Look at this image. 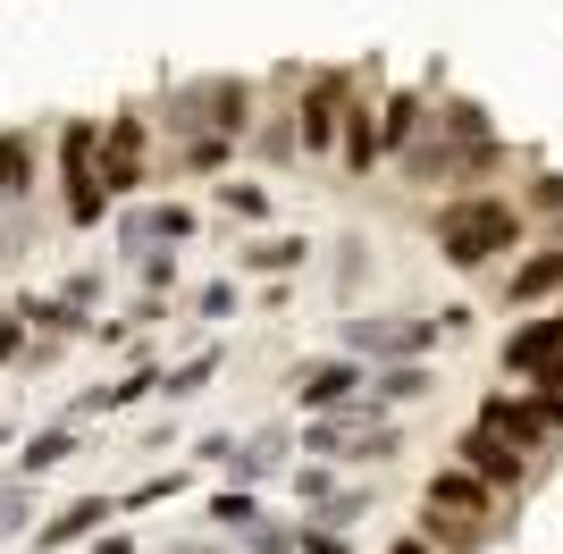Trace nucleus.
Wrapping results in <instances>:
<instances>
[{
	"label": "nucleus",
	"mask_w": 563,
	"mask_h": 554,
	"mask_svg": "<svg viewBox=\"0 0 563 554\" xmlns=\"http://www.w3.org/2000/svg\"><path fill=\"white\" fill-rule=\"evenodd\" d=\"M429 244H438V261L463 277L496 269V261L521 244V202L514 193H454V202L429 210Z\"/></svg>",
	"instance_id": "obj_1"
},
{
	"label": "nucleus",
	"mask_w": 563,
	"mask_h": 554,
	"mask_svg": "<svg viewBox=\"0 0 563 554\" xmlns=\"http://www.w3.org/2000/svg\"><path fill=\"white\" fill-rule=\"evenodd\" d=\"M303 454H329V462H345V470H362V462H396L404 454V429L387 420V403L378 395H353V403H336V412H303Z\"/></svg>",
	"instance_id": "obj_2"
},
{
	"label": "nucleus",
	"mask_w": 563,
	"mask_h": 554,
	"mask_svg": "<svg viewBox=\"0 0 563 554\" xmlns=\"http://www.w3.org/2000/svg\"><path fill=\"white\" fill-rule=\"evenodd\" d=\"M253 101L261 92L244 76H202V85H177L168 92V135H253Z\"/></svg>",
	"instance_id": "obj_3"
},
{
	"label": "nucleus",
	"mask_w": 563,
	"mask_h": 554,
	"mask_svg": "<svg viewBox=\"0 0 563 554\" xmlns=\"http://www.w3.org/2000/svg\"><path fill=\"white\" fill-rule=\"evenodd\" d=\"M59 185H68L76 228H101V210L118 202L110 185H101V126L93 118H59Z\"/></svg>",
	"instance_id": "obj_4"
},
{
	"label": "nucleus",
	"mask_w": 563,
	"mask_h": 554,
	"mask_svg": "<svg viewBox=\"0 0 563 554\" xmlns=\"http://www.w3.org/2000/svg\"><path fill=\"white\" fill-rule=\"evenodd\" d=\"M446 328L438 320H421V311H353L345 320V353H362V362H421L429 345H438Z\"/></svg>",
	"instance_id": "obj_5"
},
{
	"label": "nucleus",
	"mask_w": 563,
	"mask_h": 554,
	"mask_svg": "<svg viewBox=\"0 0 563 554\" xmlns=\"http://www.w3.org/2000/svg\"><path fill=\"white\" fill-rule=\"evenodd\" d=\"M353 92H362V76H345V68L303 76V101H295V143H303V160H329V152H336Z\"/></svg>",
	"instance_id": "obj_6"
},
{
	"label": "nucleus",
	"mask_w": 563,
	"mask_h": 554,
	"mask_svg": "<svg viewBox=\"0 0 563 554\" xmlns=\"http://www.w3.org/2000/svg\"><path fill=\"white\" fill-rule=\"evenodd\" d=\"M295 412H336V403H353V395L371 387V362L362 353H311V362H295Z\"/></svg>",
	"instance_id": "obj_7"
},
{
	"label": "nucleus",
	"mask_w": 563,
	"mask_h": 554,
	"mask_svg": "<svg viewBox=\"0 0 563 554\" xmlns=\"http://www.w3.org/2000/svg\"><path fill=\"white\" fill-rule=\"evenodd\" d=\"M454 462H471V470H479V479H488L496 496H514V487H530V470H539V454H521L514 437H496L488 420H471V429H463Z\"/></svg>",
	"instance_id": "obj_8"
},
{
	"label": "nucleus",
	"mask_w": 563,
	"mask_h": 554,
	"mask_svg": "<svg viewBox=\"0 0 563 554\" xmlns=\"http://www.w3.org/2000/svg\"><path fill=\"white\" fill-rule=\"evenodd\" d=\"M479 420H488L496 437H514L521 454H547V445H555V429H563V420L547 412V395H539V387H530V395H514V387L488 395V403H479Z\"/></svg>",
	"instance_id": "obj_9"
},
{
	"label": "nucleus",
	"mask_w": 563,
	"mask_h": 554,
	"mask_svg": "<svg viewBox=\"0 0 563 554\" xmlns=\"http://www.w3.org/2000/svg\"><path fill=\"white\" fill-rule=\"evenodd\" d=\"M143 177H152V126H143L135 110H118L110 126H101V185H110V193H135Z\"/></svg>",
	"instance_id": "obj_10"
},
{
	"label": "nucleus",
	"mask_w": 563,
	"mask_h": 554,
	"mask_svg": "<svg viewBox=\"0 0 563 554\" xmlns=\"http://www.w3.org/2000/svg\"><path fill=\"white\" fill-rule=\"evenodd\" d=\"M421 512H446V521H488V530H496V487L479 479L471 462H446V470H429Z\"/></svg>",
	"instance_id": "obj_11"
},
{
	"label": "nucleus",
	"mask_w": 563,
	"mask_h": 554,
	"mask_svg": "<svg viewBox=\"0 0 563 554\" xmlns=\"http://www.w3.org/2000/svg\"><path fill=\"white\" fill-rule=\"evenodd\" d=\"M371 85H378V59H371V76H362V92H353V110H345V135H336V168H345L353 185H362L378 160H387V143H378V101H371Z\"/></svg>",
	"instance_id": "obj_12"
},
{
	"label": "nucleus",
	"mask_w": 563,
	"mask_h": 554,
	"mask_svg": "<svg viewBox=\"0 0 563 554\" xmlns=\"http://www.w3.org/2000/svg\"><path fill=\"white\" fill-rule=\"evenodd\" d=\"M496 295H505V311H539V302H555L563 295V244H530L514 269L496 277Z\"/></svg>",
	"instance_id": "obj_13"
},
{
	"label": "nucleus",
	"mask_w": 563,
	"mask_h": 554,
	"mask_svg": "<svg viewBox=\"0 0 563 554\" xmlns=\"http://www.w3.org/2000/svg\"><path fill=\"white\" fill-rule=\"evenodd\" d=\"M505 378H547V369L563 362V311H539V320H521L514 336H505Z\"/></svg>",
	"instance_id": "obj_14"
},
{
	"label": "nucleus",
	"mask_w": 563,
	"mask_h": 554,
	"mask_svg": "<svg viewBox=\"0 0 563 554\" xmlns=\"http://www.w3.org/2000/svg\"><path fill=\"white\" fill-rule=\"evenodd\" d=\"M194 228H202V219H194L186 202H135L118 219V244H126V253H152V244H186Z\"/></svg>",
	"instance_id": "obj_15"
},
{
	"label": "nucleus",
	"mask_w": 563,
	"mask_h": 554,
	"mask_svg": "<svg viewBox=\"0 0 563 554\" xmlns=\"http://www.w3.org/2000/svg\"><path fill=\"white\" fill-rule=\"evenodd\" d=\"M295 454H303V437H295V429H261V437H244L228 454V470L244 487H261V479H278V470H295Z\"/></svg>",
	"instance_id": "obj_16"
},
{
	"label": "nucleus",
	"mask_w": 563,
	"mask_h": 554,
	"mask_svg": "<svg viewBox=\"0 0 563 554\" xmlns=\"http://www.w3.org/2000/svg\"><path fill=\"white\" fill-rule=\"evenodd\" d=\"M101 521H118V496H76L68 512H51L43 530H34V554H59L76 538H101Z\"/></svg>",
	"instance_id": "obj_17"
},
{
	"label": "nucleus",
	"mask_w": 563,
	"mask_h": 554,
	"mask_svg": "<svg viewBox=\"0 0 563 554\" xmlns=\"http://www.w3.org/2000/svg\"><path fill=\"white\" fill-rule=\"evenodd\" d=\"M429 126V92L421 85H396V92H378V143H387V160H396L404 143Z\"/></svg>",
	"instance_id": "obj_18"
},
{
	"label": "nucleus",
	"mask_w": 563,
	"mask_h": 554,
	"mask_svg": "<svg viewBox=\"0 0 563 554\" xmlns=\"http://www.w3.org/2000/svg\"><path fill=\"white\" fill-rule=\"evenodd\" d=\"M303 261H311V235H261V244L235 253V269L244 277H295Z\"/></svg>",
	"instance_id": "obj_19"
},
{
	"label": "nucleus",
	"mask_w": 563,
	"mask_h": 554,
	"mask_svg": "<svg viewBox=\"0 0 563 554\" xmlns=\"http://www.w3.org/2000/svg\"><path fill=\"white\" fill-rule=\"evenodd\" d=\"M25 193H34V135L0 126V210H18Z\"/></svg>",
	"instance_id": "obj_20"
},
{
	"label": "nucleus",
	"mask_w": 563,
	"mask_h": 554,
	"mask_svg": "<svg viewBox=\"0 0 563 554\" xmlns=\"http://www.w3.org/2000/svg\"><path fill=\"white\" fill-rule=\"evenodd\" d=\"M429 387H438V378H429V353H421V362H378L371 369V395L387 403V412H396V403H421Z\"/></svg>",
	"instance_id": "obj_21"
},
{
	"label": "nucleus",
	"mask_w": 563,
	"mask_h": 554,
	"mask_svg": "<svg viewBox=\"0 0 563 554\" xmlns=\"http://www.w3.org/2000/svg\"><path fill=\"white\" fill-rule=\"evenodd\" d=\"M68 454H76V420H59V429H34V437L18 445V479H51Z\"/></svg>",
	"instance_id": "obj_22"
},
{
	"label": "nucleus",
	"mask_w": 563,
	"mask_h": 554,
	"mask_svg": "<svg viewBox=\"0 0 563 554\" xmlns=\"http://www.w3.org/2000/svg\"><path fill=\"white\" fill-rule=\"evenodd\" d=\"M286 487H295V505H329V496H336V487H345V462H329V454H303V462H295V470H286Z\"/></svg>",
	"instance_id": "obj_23"
},
{
	"label": "nucleus",
	"mask_w": 563,
	"mask_h": 554,
	"mask_svg": "<svg viewBox=\"0 0 563 554\" xmlns=\"http://www.w3.org/2000/svg\"><path fill=\"white\" fill-rule=\"evenodd\" d=\"M219 362H228V353H219V345L186 353V362H177V369H161V395H168V403H186V395H202V387H211V378H219Z\"/></svg>",
	"instance_id": "obj_24"
},
{
	"label": "nucleus",
	"mask_w": 563,
	"mask_h": 554,
	"mask_svg": "<svg viewBox=\"0 0 563 554\" xmlns=\"http://www.w3.org/2000/svg\"><path fill=\"white\" fill-rule=\"evenodd\" d=\"M211 530L219 538H253L261 530V496H253V487H219V496H211Z\"/></svg>",
	"instance_id": "obj_25"
},
{
	"label": "nucleus",
	"mask_w": 563,
	"mask_h": 554,
	"mask_svg": "<svg viewBox=\"0 0 563 554\" xmlns=\"http://www.w3.org/2000/svg\"><path fill=\"white\" fill-rule=\"evenodd\" d=\"M177 496H186V470H152V479H135L118 496V512H152V505H177Z\"/></svg>",
	"instance_id": "obj_26"
},
{
	"label": "nucleus",
	"mask_w": 563,
	"mask_h": 554,
	"mask_svg": "<svg viewBox=\"0 0 563 554\" xmlns=\"http://www.w3.org/2000/svg\"><path fill=\"white\" fill-rule=\"evenodd\" d=\"M228 160H235V135H186V152H177V168H194V177H211Z\"/></svg>",
	"instance_id": "obj_27"
},
{
	"label": "nucleus",
	"mask_w": 563,
	"mask_h": 554,
	"mask_svg": "<svg viewBox=\"0 0 563 554\" xmlns=\"http://www.w3.org/2000/svg\"><path fill=\"white\" fill-rule=\"evenodd\" d=\"M295 554H353V538H345V530H329V521H311V512H303V521H295Z\"/></svg>",
	"instance_id": "obj_28"
},
{
	"label": "nucleus",
	"mask_w": 563,
	"mask_h": 554,
	"mask_svg": "<svg viewBox=\"0 0 563 554\" xmlns=\"http://www.w3.org/2000/svg\"><path fill=\"white\" fill-rule=\"evenodd\" d=\"M219 210L244 219V228H261V219H269V193H261V185H219Z\"/></svg>",
	"instance_id": "obj_29"
},
{
	"label": "nucleus",
	"mask_w": 563,
	"mask_h": 554,
	"mask_svg": "<svg viewBox=\"0 0 563 554\" xmlns=\"http://www.w3.org/2000/svg\"><path fill=\"white\" fill-rule=\"evenodd\" d=\"M25 345H34V320H25V302H9V311H0V369L25 362Z\"/></svg>",
	"instance_id": "obj_30"
},
{
	"label": "nucleus",
	"mask_w": 563,
	"mask_h": 554,
	"mask_svg": "<svg viewBox=\"0 0 563 554\" xmlns=\"http://www.w3.org/2000/svg\"><path fill=\"white\" fill-rule=\"evenodd\" d=\"M143 395H161V369L143 362V369H126V378H118L110 387V412H126V403H143Z\"/></svg>",
	"instance_id": "obj_31"
},
{
	"label": "nucleus",
	"mask_w": 563,
	"mask_h": 554,
	"mask_svg": "<svg viewBox=\"0 0 563 554\" xmlns=\"http://www.w3.org/2000/svg\"><path fill=\"white\" fill-rule=\"evenodd\" d=\"M143 295H177V253H143Z\"/></svg>",
	"instance_id": "obj_32"
},
{
	"label": "nucleus",
	"mask_w": 563,
	"mask_h": 554,
	"mask_svg": "<svg viewBox=\"0 0 563 554\" xmlns=\"http://www.w3.org/2000/svg\"><path fill=\"white\" fill-rule=\"evenodd\" d=\"M25 512H34V479H9L0 487V530H18Z\"/></svg>",
	"instance_id": "obj_33"
},
{
	"label": "nucleus",
	"mask_w": 563,
	"mask_h": 554,
	"mask_svg": "<svg viewBox=\"0 0 563 554\" xmlns=\"http://www.w3.org/2000/svg\"><path fill=\"white\" fill-rule=\"evenodd\" d=\"M530 210H547V219H563V177H555V168H539V177H530Z\"/></svg>",
	"instance_id": "obj_34"
},
{
	"label": "nucleus",
	"mask_w": 563,
	"mask_h": 554,
	"mask_svg": "<svg viewBox=\"0 0 563 554\" xmlns=\"http://www.w3.org/2000/svg\"><path fill=\"white\" fill-rule=\"evenodd\" d=\"M59 302H76V311H93V302H101V269H76L68 286H59Z\"/></svg>",
	"instance_id": "obj_35"
},
{
	"label": "nucleus",
	"mask_w": 563,
	"mask_h": 554,
	"mask_svg": "<svg viewBox=\"0 0 563 554\" xmlns=\"http://www.w3.org/2000/svg\"><path fill=\"white\" fill-rule=\"evenodd\" d=\"M194 311H202V320H228V311H235V286H228V277H219V286H202V295H194Z\"/></svg>",
	"instance_id": "obj_36"
},
{
	"label": "nucleus",
	"mask_w": 563,
	"mask_h": 554,
	"mask_svg": "<svg viewBox=\"0 0 563 554\" xmlns=\"http://www.w3.org/2000/svg\"><path fill=\"white\" fill-rule=\"evenodd\" d=\"M244 546H253V554H295V530H269V521H261V530L244 538Z\"/></svg>",
	"instance_id": "obj_37"
},
{
	"label": "nucleus",
	"mask_w": 563,
	"mask_h": 554,
	"mask_svg": "<svg viewBox=\"0 0 563 554\" xmlns=\"http://www.w3.org/2000/svg\"><path fill=\"white\" fill-rule=\"evenodd\" d=\"M194 454L211 462V470H228V454H235V437H228V429H219V437H202V445H194Z\"/></svg>",
	"instance_id": "obj_38"
},
{
	"label": "nucleus",
	"mask_w": 563,
	"mask_h": 554,
	"mask_svg": "<svg viewBox=\"0 0 563 554\" xmlns=\"http://www.w3.org/2000/svg\"><path fill=\"white\" fill-rule=\"evenodd\" d=\"M387 554H438V538H429V530H412V538H396Z\"/></svg>",
	"instance_id": "obj_39"
},
{
	"label": "nucleus",
	"mask_w": 563,
	"mask_h": 554,
	"mask_svg": "<svg viewBox=\"0 0 563 554\" xmlns=\"http://www.w3.org/2000/svg\"><path fill=\"white\" fill-rule=\"evenodd\" d=\"M168 554H228V546H219V538H177Z\"/></svg>",
	"instance_id": "obj_40"
},
{
	"label": "nucleus",
	"mask_w": 563,
	"mask_h": 554,
	"mask_svg": "<svg viewBox=\"0 0 563 554\" xmlns=\"http://www.w3.org/2000/svg\"><path fill=\"white\" fill-rule=\"evenodd\" d=\"M0 445H9V420H0Z\"/></svg>",
	"instance_id": "obj_41"
},
{
	"label": "nucleus",
	"mask_w": 563,
	"mask_h": 554,
	"mask_svg": "<svg viewBox=\"0 0 563 554\" xmlns=\"http://www.w3.org/2000/svg\"><path fill=\"white\" fill-rule=\"evenodd\" d=\"M547 378H563V362H555V369H547Z\"/></svg>",
	"instance_id": "obj_42"
}]
</instances>
